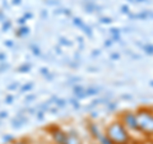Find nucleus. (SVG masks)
Here are the masks:
<instances>
[{
    "label": "nucleus",
    "mask_w": 153,
    "mask_h": 144,
    "mask_svg": "<svg viewBox=\"0 0 153 144\" xmlns=\"http://www.w3.org/2000/svg\"><path fill=\"white\" fill-rule=\"evenodd\" d=\"M96 142H97L98 144H114V143H112V142L108 139V137L106 135V134H102V135L100 137V138H98Z\"/></svg>",
    "instance_id": "0eeeda50"
},
{
    "label": "nucleus",
    "mask_w": 153,
    "mask_h": 144,
    "mask_svg": "<svg viewBox=\"0 0 153 144\" xmlns=\"http://www.w3.org/2000/svg\"><path fill=\"white\" fill-rule=\"evenodd\" d=\"M138 126L143 135L153 138V110L148 107H142L135 111Z\"/></svg>",
    "instance_id": "f03ea898"
},
{
    "label": "nucleus",
    "mask_w": 153,
    "mask_h": 144,
    "mask_svg": "<svg viewBox=\"0 0 153 144\" xmlns=\"http://www.w3.org/2000/svg\"><path fill=\"white\" fill-rule=\"evenodd\" d=\"M10 144H30V143H27V142H25V140H14V142L10 143Z\"/></svg>",
    "instance_id": "6e6552de"
},
{
    "label": "nucleus",
    "mask_w": 153,
    "mask_h": 144,
    "mask_svg": "<svg viewBox=\"0 0 153 144\" xmlns=\"http://www.w3.org/2000/svg\"><path fill=\"white\" fill-rule=\"evenodd\" d=\"M65 131H66V144H83L82 137L74 128L65 129Z\"/></svg>",
    "instance_id": "39448f33"
},
{
    "label": "nucleus",
    "mask_w": 153,
    "mask_h": 144,
    "mask_svg": "<svg viewBox=\"0 0 153 144\" xmlns=\"http://www.w3.org/2000/svg\"><path fill=\"white\" fill-rule=\"evenodd\" d=\"M120 122L124 126L128 129V131L133 134V133H140L139 126H138V120H137V115L135 111H125L120 115Z\"/></svg>",
    "instance_id": "7ed1b4c3"
},
{
    "label": "nucleus",
    "mask_w": 153,
    "mask_h": 144,
    "mask_svg": "<svg viewBox=\"0 0 153 144\" xmlns=\"http://www.w3.org/2000/svg\"><path fill=\"white\" fill-rule=\"evenodd\" d=\"M50 137L54 144H66V131L60 126H54L50 130Z\"/></svg>",
    "instance_id": "20e7f679"
},
{
    "label": "nucleus",
    "mask_w": 153,
    "mask_h": 144,
    "mask_svg": "<svg viewBox=\"0 0 153 144\" xmlns=\"http://www.w3.org/2000/svg\"><path fill=\"white\" fill-rule=\"evenodd\" d=\"M91 144H98L97 142H92V143H91Z\"/></svg>",
    "instance_id": "1a4fd4ad"
},
{
    "label": "nucleus",
    "mask_w": 153,
    "mask_h": 144,
    "mask_svg": "<svg viewBox=\"0 0 153 144\" xmlns=\"http://www.w3.org/2000/svg\"><path fill=\"white\" fill-rule=\"evenodd\" d=\"M87 129H88L89 135L92 137V139H93V142H96L100 137L102 135V134H105V130H103L101 126H100V124L96 122V121H91V122L88 124Z\"/></svg>",
    "instance_id": "423d86ee"
},
{
    "label": "nucleus",
    "mask_w": 153,
    "mask_h": 144,
    "mask_svg": "<svg viewBox=\"0 0 153 144\" xmlns=\"http://www.w3.org/2000/svg\"><path fill=\"white\" fill-rule=\"evenodd\" d=\"M38 144H44V143H38Z\"/></svg>",
    "instance_id": "9d476101"
},
{
    "label": "nucleus",
    "mask_w": 153,
    "mask_h": 144,
    "mask_svg": "<svg viewBox=\"0 0 153 144\" xmlns=\"http://www.w3.org/2000/svg\"><path fill=\"white\" fill-rule=\"evenodd\" d=\"M105 134L114 144H131V134L120 122V120L110 122L105 128Z\"/></svg>",
    "instance_id": "f257e3e1"
}]
</instances>
